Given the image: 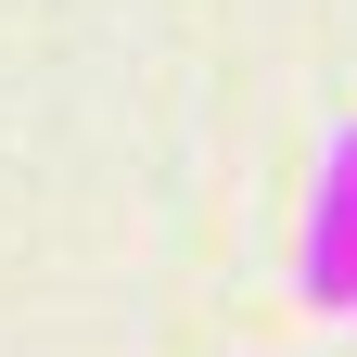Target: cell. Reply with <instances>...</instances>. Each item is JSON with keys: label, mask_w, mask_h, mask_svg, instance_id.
Wrapping results in <instances>:
<instances>
[{"label": "cell", "mask_w": 357, "mask_h": 357, "mask_svg": "<svg viewBox=\"0 0 357 357\" xmlns=\"http://www.w3.org/2000/svg\"><path fill=\"white\" fill-rule=\"evenodd\" d=\"M294 294L319 319H357V115L332 128L319 192H306V243H294Z\"/></svg>", "instance_id": "cell-1"}]
</instances>
